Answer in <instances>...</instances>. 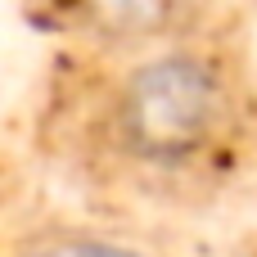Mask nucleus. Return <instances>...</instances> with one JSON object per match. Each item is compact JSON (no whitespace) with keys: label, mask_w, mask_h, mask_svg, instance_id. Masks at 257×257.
<instances>
[{"label":"nucleus","mask_w":257,"mask_h":257,"mask_svg":"<svg viewBox=\"0 0 257 257\" xmlns=\"http://www.w3.org/2000/svg\"><path fill=\"white\" fill-rule=\"evenodd\" d=\"M18 257H149L122 239H108V235H95V230H54L36 244H27Z\"/></svg>","instance_id":"nucleus-3"},{"label":"nucleus","mask_w":257,"mask_h":257,"mask_svg":"<svg viewBox=\"0 0 257 257\" xmlns=\"http://www.w3.org/2000/svg\"><path fill=\"white\" fill-rule=\"evenodd\" d=\"M226 77L208 54L163 50L117 77L104 126L126 163L176 172L212 149L226 126Z\"/></svg>","instance_id":"nucleus-1"},{"label":"nucleus","mask_w":257,"mask_h":257,"mask_svg":"<svg viewBox=\"0 0 257 257\" xmlns=\"http://www.w3.org/2000/svg\"><path fill=\"white\" fill-rule=\"evenodd\" d=\"M68 5L90 32L140 45V41H163L190 27L208 0H68Z\"/></svg>","instance_id":"nucleus-2"}]
</instances>
